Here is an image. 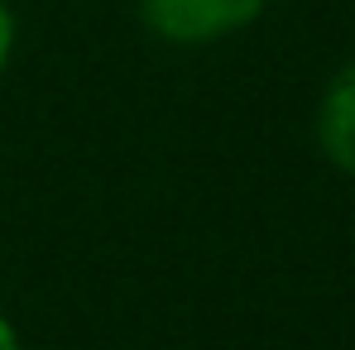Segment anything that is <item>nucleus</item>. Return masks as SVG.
I'll use <instances>...</instances> for the list:
<instances>
[{
  "instance_id": "obj_1",
  "label": "nucleus",
  "mask_w": 355,
  "mask_h": 350,
  "mask_svg": "<svg viewBox=\"0 0 355 350\" xmlns=\"http://www.w3.org/2000/svg\"><path fill=\"white\" fill-rule=\"evenodd\" d=\"M264 0H139V19L149 34L178 49H202L216 39H231L245 24H254Z\"/></svg>"
},
{
  "instance_id": "obj_2",
  "label": "nucleus",
  "mask_w": 355,
  "mask_h": 350,
  "mask_svg": "<svg viewBox=\"0 0 355 350\" xmlns=\"http://www.w3.org/2000/svg\"><path fill=\"white\" fill-rule=\"evenodd\" d=\"M317 144L327 154V164H336L341 173L355 177V58L331 72V82L322 87L317 101Z\"/></svg>"
},
{
  "instance_id": "obj_3",
  "label": "nucleus",
  "mask_w": 355,
  "mask_h": 350,
  "mask_svg": "<svg viewBox=\"0 0 355 350\" xmlns=\"http://www.w3.org/2000/svg\"><path fill=\"white\" fill-rule=\"evenodd\" d=\"M10 53H15V10L0 0V72L10 67Z\"/></svg>"
},
{
  "instance_id": "obj_4",
  "label": "nucleus",
  "mask_w": 355,
  "mask_h": 350,
  "mask_svg": "<svg viewBox=\"0 0 355 350\" xmlns=\"http://www.w3.org/2000/svg\"><path fill=\"white\" fill-rule=\"evenodd\" d=\"M0 350H24V346H19V331H15L5 317H0Z\"/></svg>"
}]
</instances>
